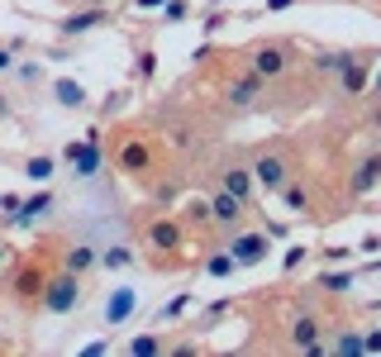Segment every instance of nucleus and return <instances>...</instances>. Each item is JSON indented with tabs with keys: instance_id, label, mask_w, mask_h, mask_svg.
<instances>
[{
	"instance_id": "nucleus-34",
	"label": "nucleus",
	"mask_w": 381,
	"mask_h": 357,
	"mask_svg": "<svg viewBox=\"0 0 381 357\" xmlns=\"http://www.w3.org/2000/svg\"><path fill=\"white\" fill-rule=\"evenodd\" d=\"M0 72H10V48H0Z\"/></svg>"
},
{
	"instance_id": "nucleus-30",
	"label": "nucleus",
	"mask_w": 381,
	"mask_h": 357,
	"mask_svg": "<svg viewBox=\"0 0 381 357\" xmlns=\"http://www.w3.org/2000/svg\"><path fill=\"white\" fill-rule=\"evenodd\" d=\"M324 262H348V248H324Z\"/></svg>"
},
{
	"instance_id": "nucleus-15",
	"label": "nucleus",
	"mask_w": 381,
	"mask_h": 357,
	"mask_svg": "<svg viewBox=\"0 0 381 357\" xmlns=\"http://www.w3.org/2000/svg\"><path fill=\"white\" fill-rule=\"evenodd\" d=\"M48 210H53V195H48V191H38L33 200H24V205H20V215H15V224H33L38 215H48Z\"/></svg>"
},
{
	"instance_id": "nucleus-11",
	"label": "nucleus",
	"mask_w": 381,
	"mask_h": 357,
	"mask_svg": "<svg viewBox=\"0 0 381 357\" xmlns=\"http://www.w3.org/2000/svg\"><path fill=\"white\" fill-rule=\"evenodd\" d=\"M53 96H57V105H67V110H82V105H86V86L72 82V77L53 82Z\"/></svg>"
},
{
	"instance_id": "nucleus-4",
	"label": "nucleus",
	"mask_w": 381,
	"mask_h": 357,
	"mask_svg": "<svg viewBox=\"0 0 381 357\" xmlns=\"http://www.w3.org/2000/svg\"><path fill=\"white\" fill-rule=\"evenodd\" d=\"M257 96H262V77H257V72H248V77H234V82H229V105H239V110H248Z\"/></svg>"
},
{
	"instance_id": "nucleus-14",
	"label": "nucleus",
	"mask_w": 381,
	"mask_h": 357,
	"mask_svg": "<svg viewBox=\"0 0 381 357\" xmlns=\"http://www.w3.org/2000/svg\"><path fill=\"white\" fill-rule=\"evenodd\" d=\"M253 181H257V176H253L248 167H229V172H224V191H234L239 200H248V195H253Z\"/></svg>"
},
{
	"instance_id": "nucleus-35",
	"label": "nucleus",
	"mask_w": 381,
	"mask_h": 357,
	"mask_svg": "<svg viewBox=\"0 0 381 357\" xmlns=\"http://www.w3.org/2000/svg\"><path fill=\"white\" fill-rule=\"evenodd\" d=\"M372 86H377V96H381V72H377V82H372Z\"/></svg>"
},
{
	"instance_id": "nucleus-36",
	"label": "nucleus",
	"mask_w": 381,
	"mask_h": 357,
	"mask_svg": "<svg viewBox=\"0 0 381 357\" xmlns=\"http://www.w3.org/2000/svg\"><path fill=\"white\" fill-rule=\"evenodd\" d=\"M91 5H105V0H91Z\"/></svg>"
},
{
	"instance_id": "nucleus-29",
	"label": "nucleus",
	"mask_w": 381,
	"mask_h": 357,
	"mask_svg": "<svg viewBox=\"0 0 381 357\" xmlns=\"http://www.w3.org/2000/svg\"><path fill=\"white\" fill-rule=\"evenodd\" d=\"M20 205H24L20 195H0V210H10V215H20Z\"/></svg>"
},
{
	"instance_id": "nucleus-21",
	"label": "nucleus",
	"mask_w": 381,
	"mask_h": 357,
	"mask_svg": "<svg viewBox=\"0 0 381 357\" xmlns=\"http://www.w3.org/2000/svg\"><path fill=\"white\" fill-rule=\"evenodd\" d=\"M320 286H324V291H348V286H353V272H324Z\"/></svg>"
},
{
	"instance_id": "nucleus-17",
	"label": "nucleus",
	"mask_w": 381,
	"mask_h": 357,
	"mask_svg": "<svg viewBox=\"0 0 381 357\" xmlns=\"http://www.w3.org/2000/svg\"><path fill=\"white\" fill-rule=\"evenodd\" d=\"M62 262H67V272H77V276H82L86 267H91V262H96V248L77 243V248H72V252H67V257H62Z\"/></svg>"
},
{
	"instance_id": "nucleus-31",
	"label": "nucleus",
	"mask_w": 381,
	"mask_h": 357,
	"mask_svg": "<svg viewBox=\"0 0 381 357\" xmlns=\"http://www.w3.org/2000/svg\"><path fill=\"white\" fill-rule=\"evenodd\" d=\"M172 0H138V10H167Z\"/></svg>"
},
{
	"instance_id": "nucleus-13",
	"label": "nucleus",
	"mask_w": 381,
	"mask_h": 357,
	"mask_svg": "<svg viewBox=\"0 0 381 357\" xmlns=\"http://www.w3.org/2000/svg\"><path fill=\"white\" fill-rule=\"evenodd\" d=\"M381 181V158H367V162L353 172V195H367Z\"/></svg>"
},
{
	"instance_id": "nucleus-20",
	"label": "nucleus",
	"mask_w": 381,
	"mask_h": 357,
	"mask_svg": "<svg viewBox=\"0 0 381 357\" xmlns=\"http://www.w3.org/2000/svg\"><path fill=\"white\" fill-rule=\"evenodd\" d=\"M100 262L114 272V267H129V262H134V252H129V248H105V252H100Z\"/></svg>"
},
{
	"instance_id": "nucleus-23",
	"label": "nucleus",
	"mask_w": 381,
	"mask_h": 357,
	"mask_svg": "<svg viewBox=\"0 0 381 357\" xmlns=\"http://www.w3.org/2000/svg\"><path fill=\"white\" fill-rule=\"evenodd\" d=\"M186 310H190V291H181V296H172V301H167L163 314H167V319H177V314H186Z\"/></svg>"
},
{
	"instance_id": "nucleus-16",
	"label": "nucleus",
	"mask_w": 381,
	"mask_h": 357,
	"mask_svg": "<svg viewBox=\"0 0 381 357\" xmlns=\"http://www.w3.org/2000/svg\"><path fill=\"white\" fill-rule=\"evenodd\" d=\"M291 343H296V348H305V353H320V324H315V319H296Z\"/></svg>"
},
{
	"instance_id": "nucleus-18",
	"label": "nucleus",
	"mask_w": 381,
	"mask_h": 357,
	"mask_svg": "<svg viewBox=\"0 0 381 357\" xmlns=\"http://www.w3.org/2000/svg\"><path fill=\"white\" fill-rule=\"evenodd\" d=\"M205 272L224 281V276H234V272H239V257H234V252H215V257L205 262Z\"/></svg>"
},
{
	"instance_id": "nucleus-5",
	"label": "nucleus",
	"mask_w": 381,
	"mask_h": 357,
	"mask_svg": "<svg viewBox=\"0 0 381 357\" xmlns=\"http://www.w3.org/2000/svg\"><path fill=\"white\" fill-rule=\"evenodd\" d=\"M244 205L248 200H239L234 191H219L215 200H210V215H215V224H229V229H234V224L244 220Z\"/></svg>"
},
{
	"instance_id": "nucleus-19",
	"label": "nucleus",
	"mask_w": 381,
	"mask_h": 357,
	"mask_svg": "<svg viewBox=\"0 0 381 357\" xmlns=\"http://www.w3.org/2000/svg\"><path fill=\"white\" fill-rule=\"evenodd\" d=\"M129 353H134V357H153V353H163V338H158V333H138L134 343H129Z\"/></svg>"
},
{
	"instance_id": "nucleus-32",
	"label": "nucleus",
	"mask_w": 381,
	"mask_h": 357,
	"mask_svg": "<svg viewBox=\"0 0 381 357\" xmlns=\"http://www.w3.org/2000/svg\"><path fill=\"white\" fill-rule=\"evenodd\" d=\"M367 353H381V333H367Z\"/></svg>"
},
{
	"instance_id": "nucleus-12",
	"label": "nucleus",
	"mask_w": 381,
	"mask_h": 357,
	"mask_svg": "<svg viewBox=\"0 0 381 357\" xmlns=\"http://www.w3.org/2000/svg\"><path fill=\"white\" fill-rule=\"evenodd\" d=\"M148 162H153V153H148V143H124V148H119V167H124V172H148Z\"/></svg>"
},
{
	"instance_id": "nucleus-10",
	"label": "nucleus",
	"mask_w": 381,
	"mask_h": 357,
	"mask_svg": "<svg viewBox=\"0 0 381 357\" xmlns=\"http://www.w3.org/2000/svg\"><path fill=\"white\" fill-rule=\"evenodd\" d=\"M148 243H153V248H163V252H177V248H181V229H177L172 220L148 224Z\"/></svg>"
},
{
	"instance_id": "nucleus-26",
	"label": "nucleus",
	"mask_w": 381,
	"mask_h": 357,
	"mask_svg": "<svg viewBox=\"0 0 381 357\" xmlns=\"http://www.w3.org/2000/svg\"><path fill=\"white\" fill-rule=\"evenodd\" d=\"M300 262H305V248H300V243H291V248H286V257H281V267H286V272H296Z\"/></svg>"
},
{
	"instance_id": "nucleus-6",
	"label": "nucleus",
	"mask_w": 381,
	"mask_h": 357,
	"mask_svg": "<svg viewBox=\"0 0 381 357\" xmlns=\"http://www.w3.org/2000/svg\"><path fill=\"white\" fill-rule=\"evenodd\" d=\"M229 252L239 257V267H253V262H262V252H267V234H244V238H234Z\"/></svg>"
},
{
	"instance_id": "nucleus-8",
	"label": "nucleus",
	"mask_w": 381,
	"mask_h": 357,
	"mask_svg": "<svg viewBox=\"0 0 381 357\" xmlns=\"http://www.w3.org/2000/svg\"><path fill=\"white\" fill-rule=\"evenodd\" d=\"M100 24H105V5H91L82 15H67V20H62V33L77 38V33H91V29H100Z\"/></svg>"
},
{
	"instance_id": "nucleus-27",
	"label": "nucleus",
	"mask_w": 381,
	"mask_h": 357,
	"mask_svg": "<svg viewBox=\"0 0 381 357\" xmlns=\"http://www.w3.org/2000/svg\"><path fill=\"white\" fill-rule=\"evenodd\" d=\"M286 205H291V210H310V200H305L300 186H286Z\"/></svg>"
},
{
	"instance_id": "nucleus-24",
	"label": "nucleus",
	"mask_w": 381,
	"mask_h": 357,
	"mask_svg": "<svg viewBox=\"0 0 381 357\" xmlns=\"http://www.w3.org/2000/svg\"><path fill=\"white\" fill-rule=\"evenodd\" d=\"M338 353H367V338L362 333H343L338 338Z\"/></svg>"
},
{
	"instance_id": "nucleus-33",
	"label": "nucleus",
	"mask_w": 381,
	"mask_h": 357,
	"mask_svg": "<svg viewBox=\"0 0 381 357\" xmlns=\"http://www.w3.org/2000/svg\"><path fill=\"white\" fill-rule=\"evenodd\" d=\"M296 0H267V10H291Z\"/></svg>"
},
{
	"instance_id": "nucleus-28",
	"label": "nucleus",
	"mask_w": 381,
	"mask_h": 357,
	"mask_svg": "<svg viewBox=\"0 0 381 357\" xmlns=\"http://www.w3.org/2000/svg\"><path fill=\"white\" fill-rule=\"evenodd\" d=\"M158 72V53H138V77H153Z\"/></svg>"
},
{
	"instance_id": "nucleus-7",
	"label": "nucleus",
	"mask_w": 381,
	"mask_h": 357,
	"mask_svg": "<svg viewBox=\"0 0 381 357\" xmlns=\"http://www.w3.org/2000/svg\"><path fill=\"white\" fill-rule=\"evenodd\" d=\"M134 305H138V296L129 291V286H114V296L105 301V319L110 324H124V319L134 314Z\"/></svg>"
},
{
	"instance_id": "nucleus-22",
	"label": "nucleus",
	"mask_w": 381,
	"mask_h": 357,
	"mask_svg": "<svg viewBox=\"0 0 381 357\" xmlns=\"http://www.w3.org/2000/svg\"><path fill=\"white\" fill-rule=\"evenodd\" d=\"M33 181H48L53 176V158H29V167H24Z\"/></svg>"
},
{
	"instance_id": "nucleus-25",
	"label": "nucleus",
	"mask_w": 381,
	"mask_h": 357,
	"mask_svg": "<svg viewBox=\"0 0 381 357\" xmlns=\"http://www.w3.org/2000/svg\"><path fill=\"white\" fill-rule=\"evenodd\" d=\"M186 215H190V224H210V220H215V215H210V205H200V200H190Z\"/></svg>"
},
{
	"instance_id": "nucleus-9",
	"label": "nucleus",
	"mask_w": 381,
	"mask_h": 357,
	"mask_svg": "<svg viewBox=\"0 0 381 357\" xmlns=\"http://www.w3.org/2000/svg\"><path fill=\"white\" fill-rule=\"evenodd\" d=\"M253 72H257L262 82L281 77V72H286V53H281V48H257V53H253Z\"/></svg>"
},
{
	"instance_id": "nucleus-3",
	"label": "nucleus",
	"mask_w": 381,
	"mask_h": 357,
	"mask_svg": "<svg viewBox=\"0 0 381 357\" xmlns=\"http://www.w3.org/2000/svg\"><path fill=\"white\" fill-rule=\"evenodd\" d=\"M253 176H257V186H267V191H286V162H281L276 153H262L257 167H253Z\"/></svg>"
},
{
	"instance_id": "nucleus-1",
	"label": "nucleus",
	"mask_w": 381,
	"mask_h": 357,
	"mask_svg": "<svg viewBox=\"0 0 381 357\" xmlns=\"http://www.w3.org/2000/svg\"><path fill=\"white\" fill-rule=\"evenodd\" d=\"M77 305H82V276L77 272H62V276H53V281L43 286V310L67 314V310H77Z\"/></svg>"
},
{
	"instance_id": "nucleus-2",
	"label": "nucleus",
	"mask_w": 381,
	"mask_h": 357,
	"mask_svg": "<svg viewBox=\"0 0 381 357\" xmlns=\"http://www.w3.org/2000/svg\"><path fill=\"white\" fill-rule=\"evenodd\" d=\"M100 134H86L82 143H67V162L77 167V176H96L100 172Z\"/></svg>"
}]
</instances>
